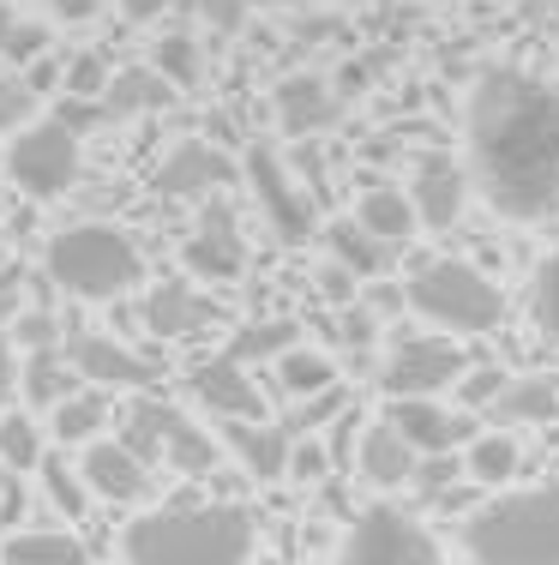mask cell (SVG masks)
I'll return each instance as SVG.
<instances>
[{"instance_id": "obj_49", "label": "cell", "mask_w": 559, "mask_h": 565, "mask_svg": "<svg viewBox=\"0 0 559 565\" xmlns=\"http://www.w3.org/2000/svg\"><path fill=\"white\" fill-rule=\"evenodd\" d=\"M7 43H12V12H7V0H0V61H7Z\"/></svg>"}, {"instance_id": "obj_37", "label": "cell", "mask_w": 559, "mask_h": 565, "mask_svg": "<svg viewBox=\"0 0 559 565\" xmlns=\"http://www.w3.org/2000/svg\"><path fill=\"white\" fill-rule=\"evenodd\" d=\"M337 415H350V392L343 385H331V392H319V397H308V403H295V434H325Z\"/></svg>"}, {"instance_id": "obj_10", "label": "cell", "mask_w": 559, "mask_h": 565, "mask_svg": "<svg viewBox=\"0 0 559 565\" xmlns=\"http://www.w3.org/2000/svg\"><path fill=\"white\" fill-rule=\"evenodd\" d=\"M66 355H73L78 380L97 385V392H144L157 380V361L139 355L132 343L109 338V331H73L66 338Z\"/></svg>"}, {"instance_id": "obj_23", "label": "cell", "mask_w": 559, "mask_h": 565, "mask_svg": "<svg viewBox=\"0 0 559 565\" xmlns=\"http://www.w3.org/2000/svg\"><path fill=\"white\" fill-rule=\"evenodd\" d=\"M73 392H85V380H78V367H73V355H66V349H31V355H24L19 397L31 403V409L55 415Z\"/></svg>"}, {"instance_id": "obj_45", "label": "cell", "mask_w": 559, "mask_h": 565, "mask_svg": "<svg viewBox=\"0 0 559 565\" xmlns=\"http://www.w3.org/2000/svg\"><path fill=\"white\" fill-rule=\"evenodd\" d=\"M325 469H337V463H331V451H325V446H295V463H289V476L313 481V476H325Z\"/></svg>"}, {"instance_id": "obj_21", "label": "cell", "mask_w": 559, "mask_h": 565, "mask_svg": "<svg viewBox=\"0 0 559 565\" xmlns=\"http://www.w3.org/2000/svg\"><path fill=\"white\" fill-rule=\"evenodd\" d=\"M487 422L494 427H548V422H559V380L553 373H512L505 380V392H499V403L487 409Z\"/></svg>"}, {"instance_id": "obj_48", "label": "cell", "mask_w": 559, "mask_h": 565, "mask_svg": "<svg viewBox=\"0 0 559 565\" xmlns=\"http://www.w3.org/2000/svg\"><path fill=\"white\" fill-rule=\"evenodd\" d=\"M127 12H132V19H157V12H163V0H127Z\"/></svg>"}, {"instance_id": "obj_34", "label": "cell", "mask_w": 559, "mask_h": 565, "mask_svg": "<svg viewBox=\"0 0 559 565\" xmlns=\"http://www.w3.org/2000/svg\"><path fill=\"white\" fill-rule=\"evenodd\" d=\"M151 66L169 78L175 90H193L198 85V36L193 31H163L151 43Z\"/></svg>"}, {"instance_id": "obj_25", "label": "cell", "mask_w": 559, "mask_h": 565, "mask_svg": "<svg viewBox=\"0 0 559 565\" xmlns=\"http://www.w3.org/2000/svg\"><path fill=\"white\" fill-rule=\"evenodd\" d=\"M0 565H97V559L66 530H12L0 542Z\"/></svg>"}, {"instance_id": "obj_38", "label": "cell", "mask_w": 559, "mask_h": 565, "mask_svg": "<svg viewBox=\"0 0 559 565\" xmlns=\"http://www.w3.org/2000/svg\"><path fill=\"white\" fill-rule=\"evenodd\" d=\"M505 380H512V373L505 367H470L458 380V397H463V409H475V415H487L499 403V392H505Z\"/></svg>"}, {"instance_id": "obj_15", "label": "cell", "mask_w": 559, "mask_h": 565, "mask_svg": "<svg viewBox=\"0 0 559 565\" xmlns=\"http://www.w3.org/2000/svg\"><path fill=\"white\" fill-rule=\"evenodd\" d=\"M385 422H391L421 457H451V446L470 439V422L451 415L439 397H391L385 403Z\"/></svg>"}, {"instance_id": "obj_30", "label": "cell", "mask_w": 559, "mask_h": 565, "mask_svg": "<svg viewBox=\"0 0 559 565\" xmlns=\"http://www.w3.org/2000/svg\"><path fill=\"white\" fill-rule=\"evenodd\" d=\"M289 349H301V326L295 319H247L241 331L229 338V355L247 361V367H259V361H283Z\"/></svg>"}, {"instance_id": "obj_6", "label": "cell", "mask_w": 559, "mask_h": 565, "mask_svg": "<svg viewBox=\"0 0 559 565\" xmlns=\"http://www.w3.org/2000/svg\"><path fill=\"white\" fill-rule=\"evenodd\" d=\"M121 439L144 457V463H169L175 476H211L217 457H223L211 427H198L186 409H175V403H151V397L127 409Z\"/></svg>"}, {"instance_id": "obj_27", "label": "cell", "mask_w": 559, "mask_h": 565, "mask_svg": "<svg viewBox=\"0 0 559 565\" xmlns=\"http://www.w3.org/2000/svg\"><path fill=\"white\" fill-rule=\"evenodd\" d=\"M355 217H362L379 241H391V247H404V241L421 228V211H416V199H409L404 186H367L362 205H355Z\"/></svg>"}, {"instance_id": "obj_24", "label": "cell", "mask_w": 559, "mask_h": 565, "mask_svg": "<svg viewBox=\"0 0 559 565\" xmlns=\"http://www.w3.org/2000/svg\"><path fill=\"white\" fill-rule=\"evenodd\" d=\"M325 253L343 265V271H355V277H385V265H391V241H379L362 217H337V223H325Z\"/></svg>"}, {"instance_id": "obj_8", "label": "cell", "mask_w": 559, "mask_h": 565, "mask_svg": "<svg viewBox=\"0 0 559 565\" xmlns=\"http://www.w3.org/2000/svg\"><path fill=\"white\" fill-rule=\"evenodd\" d=\"M7 174L31 199H66L78 181V132L66 120H31L24 132L7 139Z\"/></svg>"}, {"instance_id": "obj_50", "label": "cell", "mask_w": 559, "mask_h": 565, "mask_svg": "<svg viewBox=\"0 0 559 565\" xmlns=\"http://www.w3.org/2000/svg\"><path fill=\"white\" fill-rule=\"evenodd\" d=\"M252 7H301V0H252Z\"/></svg>"}, {"instance_id": "obj_32", "label": "cell", "mask_w": 559, "mask_h": 565, "mask_svg": "<svg viewBox=\"0 0 559 565\" xmlns=\"http://www.w3.org/2000/svg\"><path fill=\"white\" fill-rule=\"evenodd\" d=\"M43 422L36 415H12L0 409V469H12V476H24V469H43Z\"/></svg>"}, {"instance_id": "obj_28", "label": "cell", "mask_w": 559, "mask_h": 565, "mask_svg": "<svg viewBox=\"0 0 559 565\" xmlns=\"http://www.w3.org/2000/svg\"><path fill=\"white\" fill-rule=\"evenodd\" d=\"M49 427H55V439L61 446H97L103 439V427H109V392H97V385H85V392H73L61 403L55 415H49Z\"/></svg>"}, {"instance_id": "obj_9", "label": "cell", "mask_w": 559, "mask_h": 565, "mask_svg": "<svg viewBox=\"0 0 559 565\" xmlns=\"http://www.w3.org/2000/svg\"><path fill=\"white\" fill-rule=\"evenodd\" d=\"M463 373H470V361H463V349L451 338H404L379 361V392L385 397H439V392H458Z\"/></svg>"}, {"instance_id": "obj_13", "label": "cell", "mask_w": 559, "mask_h": 565, "mask_svg": "<svg viewBox=\"0 0 559 565\" xmlns=\"http://www.w3.org/2000/svg\"><path fill=\"white\" fill-rule=\"evenodd\" d=\"M78 476H85L90 493H97V500H109V505H139L144 493L157 488V463H144V457L132 451L121 434L85 446V457H78Z\"/></svg>"}, {"instance_id": "obj_47", "label": "cell", "mask_w": 559, "mask_h": 565, "mask_svg": "<svg viewBox=\"0 0 559 565\" xmlns=\"http://www.w3.org/2000/svg\"><path fill=\"white\" fill-rule=\"evenodd\" d=\"M416 488H421V493H445V488H451V463H445V457H421Z\"/></svg>"}, {"instance_id": "obj_40", "label": "cell", "mask_w": 559, "mask_h": 565, "mask_svg": "<svg viewBox=\"0 0 559 565\" xmlns=\"http://www.w3.org/2000/svg\"><path fill=\"white\" fill-rule=\"evenodd\" d=\"M43 55H49V31H43V24H12V43H7L12 73H31Z\"/></svg>"}, {"instance_id": "obj_43", "label": "cell", "mask_w": 559, "mask_h": 565, "mask_svg": "<svg viewBox=\"0 0 559 565\" xmlns=\"http://www.w3.org/2000/svg\"><path fill=\"white\" fill-rule=\"evenodd\" d=\"M7 331H12V343H24V349H61V331L49 313H19Z\"/></svg>"}, {"instance_id": "obj_18", "label": "cell", "mask_w": 559, "mask_h": 565, "mask_svg": "<svg viewBox=\"0 0 559 565\" xmlns=\"http://www.w3.org/2000/svg\"><path fill=\"white\" fill-rule=\"evenodd\" d=\"M355 469H362V481H373V488H409V481L421 476V451L409 446V439L379 415V422L362 427V451H355Z\"/></svg>"}, {"instance_id": "obj_12", "label": "cell", "mask_w": 559, "mask_h": 565, "mask_svg": "<svg viewBox=\"0 0 559 565\" xmlns=\"http://www.w3.org/2000/svg\"><path fill=\"white\" fill-rule=\"evenodd\" d=\"M247 373H252L247 361L211 355V361H198V367L186 373V392H193V403L205 415H217V422H259L265 397H259V385H252Z\"/></svg>"}, {"instance_id": "obj_46", "label": "cell", "mask_w": 559, "mask_h": 565, "mask_svg": "<svg viewBox=\"0 0 559 565\" xmlns=\"http://www.w3.org/2000/svg\"><path fill=\"white\" fill-rule=\"evenodd\" d=\"M12 392H19V361H12V331L0 326V409L12 403Z\"/></svg>"}, {"instance_id": "obj_5", "label": "cell", "mask_w": 559, "mask_h": 565, "mask_svg": "<svg viewBox=\"0 0 559 565\" xmlns=\"http://www.w3.org/2000/svg\"><path fill=\"white\" fill-rule=\"evenodd\" d=\"M404 301L416 307L428 326L458 331V338H482L505 319V295L487 271H475L470 259H428L416 265V277L404 282Z\"/></svg>"}, {"instance_id": "obj_20", "label": "cell", "mask_w": 559, "mask_h": 565, "mask_svg": "<svg viewBox=\"0 0 559 565\" xmlns=\"http://www.w3.org/2000/svg\"><path fill=\"white\" fill-rule=\"evenodd\" d=\"M229 181H235L229 157H217L205 139H181L163 157V169H157V186L169 199H193V193H211V186H229Z\"/></svg>"}, {"instance_id": "obj_41", "label": "cell", "mask_w": 559, "mask_h": 565, "mask_svg": "<svg viewBox=\"0 0 559 565\" xmlns=\"http://www.w3.org/2000/svg\"><path fill=\"white\" fill-rule=\"evenodd\" d=\"M355 427H367L362 415H337V422H331V434H325V451H331V463L337 469H350L355 463V451H362V434H355Z\"/></svg>"}, {"instance_id": "obj_26", "label": "cell", "mask_w": 559, "mask_h": 565, "mask_svg": "<svg viewBox=\"0 0 559 565\" xmlns=\"http://www.w3.org/2000/svg\"><path fill=\"white\" fill-rule=\"evenodd\" d=\"M169 97H175V85H169L157 66H127V73L109 78L103 109H109V120H132V115H157Z\"/></svg>"}, {"instance_id": "obj_36", "label": "cell", "mask_w": 559, "mask_h": 565, "mask_svg": "<svg viewBox=\"0 0 559 565\" xmlns=\"http://www.w3.org/2000/svg\"><path fill=\"white\" fill-rule=\"evenodd\" d=\"M36 120V90L24 73H0V132H24Z\"/></svg>"}, {"instance_id": "obj_19", "label": "cell", "mask_w": 559, "mask_h": 565, "mask_svg": "<svg viewBox=\"0 0 559 565\" xmlns=\"http://www.w3.org/2000/svg\"><path fill=\"white\" fill-rule=\"evenodd\" d=\"M144 326L157 331V338H198L205 326H217V301L211 295H198L193 282H157L151 301H144Z\"/></svg>"}, {"instance_id": "obj_11", "label": "cell", "mask_w": 559, "mask_h": 565, "mask_svg": "<svg viewBox=\"0 0 559 565\" xmlns=\"http://www.w3.org/2000/svg\"><path fill=\"white\" fill-rule=\"evenodd\" d=\"M247 181H252V199H259V217L283 241H308L313 235V205H308V193L295 186V174L283 169L277 151H252L247 157Z\"/></svg>"}, {"instance_id": "obj_31", "label": "cell", "mask_w": 559, "mask_h": 565, "mask_svg": "<svg viewBox=\"0 0 559 565\" xmlns=\"http://www.w3.org/2000/svg\"><path fill=\"white\" fill-rule=\"evenodd\" d=\"M337 385V367H331V355H319V349H289L283 361H277V392L289 403H308L319 392H331Z\"/></svg>"}, {"instance_id": "obj_2", "label": "cell", "mask_w": 559, "mask_h": 565, "mask_svg": "<svg viewBox=\"0 0 559 565\" xmlns=\"http://www.w3.org/2000/svg\"><path fill=\"white\" fill-rule=\"evenodd\" d=\"M252 523L247 505H163L139 511L121 530L127 565H247L252 559Z\"/></svg>"}, {"instance_id": "obj_39", "label": "cell", "mask_w": 559, "mask_h": 565, "mask_svg": "<svg viewBox=\"0 0 559 565\" xmlns=\"http://www.w3.org/2000/svg\"><path fill=\"white\" fill-rule=\"evenodd\" d=\"M109 66H103V55H73L66 61V78H61V90L66 97H97L103 103V90H109Z\"/></svg>"}, {"instance_id": "obj_16", "label": "cell", "mask_w": 559, "mask_h": 565, "mask_svg": "<svg viewBox=\"0 0 559 565\" xmlns=\"http://www.w3.org/2000/svg\"><path fill=\"white\" fill-rule=\"evenodd\" d=\"M470 169H458L451 157H421L416 174H409V199H416L421 223L428 228H451L463 217V205H470Z\"/></svg>"}, {"instance_id": "obj_4", "label": "cell", "mask_w": 559, "mask_h": 565, "mask_svg": "<svg viewBox=\"0 0 559 565\" xmlns=\"http://www.w3.org/2000/svg\"><path fill=\"white\" fill-rule=\"evenodd\" d=\"M43 271L73 301H121V295H132L144 282V253L132 247L127 228L90 217V223H66L49 235Z\"/></svg>"}, {"instance_id": "obj_17", "label": "cell", "mask_w": 559, "mask_h": 565, "mask_svg": "<svg viewBox=\"0 0 559 565\" xmlns=\"http://www.w3.org/2000/svg\"><path fill=\"white\" fill-rule=\"evenodd\" d=\"M217 434H223V446L235 451V463H241L252 481H283V476H289V463H295V439H289V427L223 422Z\"/></svg>"}, {"instance_id": "obj_22", "label": "cell", "mask_w": 559, "mask_h": 565, "mask_svg": "<svg viewBox=\"0 0 559 565\" xmlns=\"http://www.w3.org/2000/svg\"><path fill=\"white\" fill-rule=\"evenodd\" d=\"M337 90L325 85V78H313V73H295V78H283L277 85V120H283V132L289 139H313V132H325L331 120H337Z\"/></svg>"}, {"instance_id": "obj_7", "label": "cell", "mask_w": 559, "mask_h": 565, "mask_svg": "<svg viewBox=\"0 0 559 565\" xmlns=\"http://www.w3.org/2000/svg\"><path fill=\"white\" fill-rule=\"evenodd\" d=\"M331 565H445V554L428 535V523L409 518L404 505H367Z\"/></svg>"}, {"instance_id": "obj_33", "label": "cell", "mask_w": 559, "mask_h": 565, "mask_svg": "<svg viewBox=\"0 0 559 565\" xmlns=\"http://www.w3.org/2000/svg\"><path fill=\"white\" fill-rule=\"evenodd\" d=\"M43 493H49V505L61 511V518H73V523H85V511H90V481L78 476V463L66 469V457H43Z\"/></svg>"}, {"instance_id": "obj_35", "label": "cell", "mask_w": 559, "mask_h": 565, "mask_svg": "<svg viewBox=\"0 0 559 565\" xmlns=\"http://www.w3.org/2000/svg\"><path fill=\"white\" fill-rule=\"evenodd\" d=\"M529 313H536V331L548 343H559V253L536 265V282H529Z\"/></svg>"}, {"instance_id": "obj_14", "label": "cell", "mask_w": 559, "mask_h": 565, "mask_svg": "<svg viewBox=\"0 0 559 565\" xmlns=\"http://www.w3.org/2000/svg\"><path fill=\"white\" fill-rule=\"evenodd\" d=\"M181 259H186V277L193 282H235L247 271V241H241V228H235L229 211H205V223L186 235V247H181Z\"/></svg>"}, {"instance_id": "obj_3", "label": "cell", "mask_w": 559, "mask_h": 565, "mask_svg": "<svg viewBox=\"0 0 559 565\" xmlns=\"http://www.w3.org/2000/svg\"><path fill=\"white\" fill-rule=\"evenodd\" d=\"M463 554L470 565H559V476L475 505L463 518Z\"/></svg>"}, {"instance_id": "obj_29", "label": "cell", "mask_w": 559, "mask_h": 565, "mask_svg": "<svg viewBox=\"0 0 559 565\" xmlns=\"http://www.w3.org/2000/svg\"><path fill=\"white\" fill-rule=\"evenodd\" d=\"M517 463H524V446H517L505 427H494V434H475L470 451H463V476L482 481V488H505V481L517 476Z\"/></svg>"}, {"instance_id": "obj_42", "label": "cell", "mask_w": 559, "mask_h": 565, "mask_svg": "<svg viewBox=\"0 0 559 565\" xmlns=\"http://www.w3.org/2000/svg\"><path fill=\"white\" fill-rule=\"evenodd\" d=\"M247 12H252V0H198V19H205L217 36H235L247 24Z\"/></svg>"}, {"instance_id": "obj_44", "label": "cell", "mask_w": 559, "mask_h": 565, "mask_svg": "<svg viewBox=\"0 0 559 565\" xmlns=\"http://www.w3.org/2000/svg\"><path fill=\"white\" fill-rule=\"evenodd\" d=\"M36 7H43L55 24H90L103 12V0H36Z\"/></svg>"}, {"instance_id": "obj_1", "label": "cell", "mask_w": 559, "mask_h": 565, "mask_svg": "<svg viewBox=\"0 0 559 565\" xmlns=\"http://www.w3.org/2000/svg\"><path fill=\"white\" fill-rule=\"evenodd\" d=\"M470 181L499 217H559V85L529 66H487L463 109Z\"/></svg>"}]
</instances>
